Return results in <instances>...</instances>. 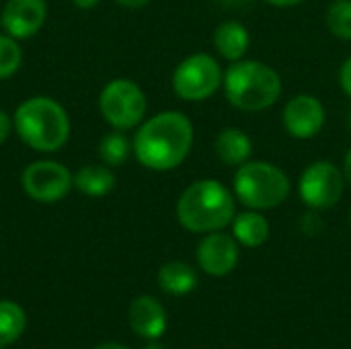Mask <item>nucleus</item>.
Masks as SVG:
<instances>
[{
	"label": "nucleus",
	"mask_w": 351,
	"mask_h": 349,
	"mask_svg": "<svg viewBox=\"0 0 351 349\" xmlns=\"http://www.w3.org/2000/svg\"><path fill=\"white\" fill-rule=\"evenodd\" d=\"M119 6H123V8H142V6H146L150 0H115Z\"/></svg>",
	"instance_id": "26"
},
{
	"label": "nucleus",
	"mask_w": 351,
	"mask_h": 349,
	"mask_svg": "<svg viewBox=\"0 0 351 349\" xmlns=\"http://www.w3.org/2000/svg\"><path fill=\"white\" fill-rule=\"evenodd\" d=\"M343 177H346V181L351 185V148L348 150L346 160H343Z\"/></svg>",
	"instance_id": "28"
},
{
	"label": "nucleus",
	"mask_w": 351,
	"mask_h": 349,
	"mask_svg": "<svg viewBox=\"0 0 351 349\" xmlns=\"http://www.w3.org/2000/svg\"><path fill=\"white\" fill-rule=\"evenodd\" d=\"M27 327L25 311L12 300H0V348L14 344Z\"/></svg>",
	"instance_id": "19"
},
{
	"label": "nucleus",
	"mask_w": 351,
	"mask_h": 349,
	"mask_svg": "<svg viewBox=\"0 0 351 349\" xmlns=\"http://www.w3.org/2000/svg\"><path fill=\"white\" fill-rule=\"evenodd\" d=\"M271 6H278V8H286V6H294V4H300L302 0H263Z\"/></svg>",
	"instance_id": "27"
},
{
	"label": "nucleus",
	"mask_w": 351,
	"mask_h": 349,
	"mask_svg": "<svg viewBox=\"0 0 351 349\" xmlns=\"http://www.w3.org/2000/svg\"><path fill=\"white\" fill-rule=\"evenodd\" d=\"M343 185H346V177L339 171V167H335L329 160H317L311 167H306L304 173L300 175L298 191L302 202L311 210L319 212L339 204L343 195Z\"/></svg>",
	"instance_id": "8"
},
{
	"label": "nucleus",
	"mask_w": 351,
	"mask_h": 349,
	"mask_svg": "<svg viewBox=\"0 0 351 349\" xmlns=\"http://www.w3.org/2000/svg\"><path fill=\"white\" fill-rule=\"evenodd\" d=\"M74 187L88 197H103L115 187V175L109 167L86 165L74 175Z\"/></svg>",
	"instance_id": "18"
},
{
	"label": "nucleus",
	"mask_w": 351,
	"mask_h": 349,
	"mask_svg": "<svg viewBox=\"0 0 351 349\" xmlns=\"http://www.w3.org/2000/svg\"><path fill=\"white\" fill-rule=\"evenodd\" d=\"M232 234L239 245L257 249L269 239V222L257 210L243 212L232 218Z\"/></svg>",
	"instance_id": "16"
},
{
	"label": "nucleus",
	"mask_w": 351,
	"mask_h": 349,
	"mask_svg": "<svg viewBox=\"0 0 351 349\" xmlns=\"http://www.w3.org/2000/svg\"><path fill=\"white\" fill-rule=\"evenodd\" d=\"M300 228H302V232H304V234L315 237V234H319V232L323 230V220L319 218V214L308 212V214H304V216H302V220H300Z\"/></svg>",
	"instance_id": "23"
},
{
	"label": "nucleus",
	"mask_w": 351,
	"mask_h": 349,
	"mask_svg": "<svg viewBox=\"0 0 351 349\" xmlns=\"http://www.w3.org/2000/svg\"><path fill=\"white\" fill-rule=\"evenodd\" d=\"M224 80L218 60L210 53L185 58L173 72V91L183 101H204L212 97Z\"/></svg>",
	"instance_id": "7"
},
{
	"label": "nucleus",
	"mask_w": 351,
	"mask_h": 349,
	"mask_svg": "<svg viewBox=\"0 0 351 349\" xmlns=\"http://www.w3.org/2000/svg\"><path fill=\"white\" fill-rule=\"evenodd\" d=\"M14 130L19 138L37 152L60 150L70 136L66 109L51 97H31L14 111Z\"/></svg>",
	"instance_id": "3"
},
{
	"label": "nucleus",
	"mask_w": 351,
	"mask_h": 349,
	"mask_svg": "<svg viewBox=\"0 0 351 349\" xmlns=\"http://www.w3.org/2000/svg\"><path fill=\"white\" fill-rule=\"evenodd\" d=\"M224 6H239V4H243V2H247V0H220Z\"/></svg>",
	"instance_id": "31"
},
{
	"label": "nucleus",
	"mask_w": 351,
	"mask_h": 349,
	"mask_svg": "<svg viewBox=\"0 0 351 349\" xmlns=\"http://www.w3.org/2000/svg\"><path fill=\"white\" fill-rule=\"evenodd\" d=\"M130 327L144 339H158L167 329V313L152 296H138L128 311Z\"/></svg>",
	"instance_id": "13"
},
{
	"label": "nucleus",
	"mask_w": 351,
	"mask_h": 349,
	"mask_svg": "<svg viewBox=\"0 0 351 349\" xmlns=\"http://www.w3.org/2000/svg\"><path fill=\"white\" fill-rule=\"evenodd\" d=\"M331 35L337 39L351 41V0H335L329 4L325 14Z\"/></svg>",
	"instance_id": "21"
},
{
	"label": "nucleus",
	"mask_w": 351,
	"mask_h": 349,
	"mask_svg": "<svg viewBox=\"0 0 351 349\" xmlns=\"http://www.w3.org/2000/svg\"><path fill=\"white\" fill-rule=\"evenodd\" d=\"M45 16H47L45 0H8L4 4L0 23L6 35L14 39H29L43 27Z\"/></svg>",
	"instance_id": "12"
},
{
	"label": "nucleus",
	"mask_w": 351,
	"mask_h": 349,
	"mask_svg": "<svg viewBox=\"0 0 351 349\" xmlns=\"http://www.w3.org/2000/svg\"><path fill=\"white\" fill-rule=\"evenodd\" d=\"M12 119H10V115L6 113V111H2L0 109V144L10 136V130H12Z\"/></svg>",
	"instance_id": "25"
},
{
	"label": "nucleus",
	"mask_w": 351,
	"mask_h": 349,
	"mask_svg": "<svg viewBox=\"0 0 351 349\" xmlns=\"http://www.w3.org/2000/svg\"><path fill=\"white\" fill-rule=\"evenodd\" d=\"M193 125L181 111H162L140 125L132 150L150 171H173L191 152Z\"/></svg>",
	"instance_id": "1"
},
{
	"label": "nucleus",
	"mask_w": 351,
	"mask_h": 349,
	"mask_svg": "<svg viewBox=\"0 0 351 349\" xmlns=\"http://www.w3.org/2000/svg\"><path fill=\"white\" fill-rule=\"evenodd\" d=\"M23 53L14 37L0 35V80L10 78L21 66Z\"/></svg>",
	"instance_id": "22"
},
{
	"label": "nucleus",
	"mask_w": 351,
	"mask_h": 349,
	"mask_svg": "<svg viewBox=\"0 0 351 349\" xmlns=\"http://www.w3.org/2000/svg\"><path fill=\"white\" fill-rule=\"evenodd\" d=\"M95 349H128L125 346H119V344H101V346H97Z\"/></svg>",
	"instance_id": "30"
},
{
	"label": "nucleus",
	"mask_w": 351,
	"mask_h": 349,
	"mask_svg": "<svg viewBox=\"0 0 351 349\" xmlns=\"http://www.w3.org/2000/svg\"><path fill=\"white\" fill-rule=\"evenodd\" d=\"M21 183L31 200L39 204H53L68 195L74 187V177L56 160H37L23 171Z\"/></svg>",
	"instance_id": "9"
},
{
	"label": "nucleus",
	"mask_w": 351,
	"mask_h": 349,
	"mask_svg": "<svg viewBox=\"0 0 351 349\" xmlns=\"http://www.w3.org/2000/svg\"><path fill=\"white\" fill-rule=\"evenodd\" d=\"M158 286L171 296H187L197 286V274L185 261H171L158 269Z\"/></svg>",
	"instance_id": "17"
},
{
	"label": "nucleus",
	"mask_w": 351,
	"mask_h": 349,
	"mask_svg": "<svg viewBox=\"0 0 351 349\" xmlns=\"http://www.w3.org/2000/svg\"><path fill=\"white\" fill-rule=\"evenodd\" d=\"M214 150L216 156L228 165V167H241L249 160L251 152H253V144L251 138L237 128H226L218 134L216 142H214Z\"/></svg>",
	"instance_id": "15"
},
{
	"label": "nucleus",
	"mask_w": 351,
	"mask_h": 349,
	"mask_svg": "<svg viewBox=\"0 0 351 349\" xmlns=\"http://www.w3.org/2000/svg\"><path fill=\"white\" fill-rule=\"evenodd\" d=\"M146 95L142 88L128 78H115L105 84L99 97V109L105 121L123 132L142 123L146 115Z\"/></svg>",
	"instance_id": "6"
},
{
	"label": "nucleus",
	"mask_w": 351,
	"mask_h": 349,
	"mask_svg": "<svg viewBox=\"0 0 351 349\" xmlns=\"http://www.w3.org/2000/svg\"><path fill=\"white\" fill-rule=\"evenodd\" d=\"M99 154H101V158H103V163L107 167H119L130 156V142L119 130H115V132L101 138Z\"/></svg>",
	"instance_id": "20"
},
{
	"label": "nucleus",
	"mask_w": 351,
	"mask_h": 349,
	"mask_svg": "<svg viewBox=\"0 0 351 349\" xmlns=\"http://www.w3.org/2000/svg\"><path fill=\"white\" fill-rule=\"evenodd\" d=\"M0 349H2V348H0Z\"/></svg>",
	"instance_id": "35"
},
{
	"label": "nucleus",
	"mask_w": 351,
	"mask_h": 349,
	"mask_svg": "<svg viewBox=\"0 0 351 349\" xmlns=\"http://www.w3.org/2000/svg\"><path fill=\"white\" fill-rule=\"evenodd\" d=\"M249 45H251L249 31L239 21H226L218 25L214 31V47L228 62L243 60L245 53L249 51Z\"/></svg>",
	"instance_id": "14"
},
{
	"label": "nucleus",
	"mask_w": 351,
	"mask_h": 349,
	"mask_svg": "<svg viewBox=\"0 0 351 349\" xmlns=\"http://www.w3.org/2000/svg\"><path fill=\"white\" fill-rule=\"evenodd\" d=\"M224 95L232 107L241 111H263L282 95L280 74L257 60H239L224 74Z\"/></svg>",
	"instance_id": "4"
},
{
	"label": "nucleus",
	"mask_w": 351,
	"mask_h": 349,
	"mask_svg": "<svg viewBox=\"0 0 351 349\" xmlns=\"http://www.w3.org/2000/svg\"><path fill=\"white\" fill-rule=\"evenodd\" d=\"M234 216V197L216 179L191 183L177 202V220L189 232L222 230Z\"/></svg>",
	"instance_id": "2"
},
{
	"label": "nucleus",
	"mask_w": 351,
	"mask_h": 349,
	"mask_svg": "<svg viewBox=\"0 0 351 349\" xmlns=\"http://www.w3.org/2000/svg\"><path fill=\"white\" fill-rule=\"evenodd\" d=\"M350 222H351V214H350Z\"/></svg>",
	"instance_id": "34"
},
{
	"label": "nucleus",
	"mask_w": 351,
	"mask_h": 349,
	"mask_svg": "<svg viewBox=\"0 0 351 349\" xmlns=\"http://www.w3.org/2000/svg\"><path fill=\"white\" fill-rule=\"evenodd\" d=\"M284 125L292 138L311 140L325 125V107L313 95H296L284 107Z\"/></svg>",
	"instance_id": "10"
},
{
	"label": "nucleus",
	"mask_w": 351,
	"mask_h": 349,
	"mask_svg": "<svg viewBox=\"0 0 351 349\" xmlns=\"http://www.w3.org/2000/svg\"><path fill=\"white\" fill-rule=\"evenodd\" d=\"M234 193L251 210H271L286 202L290 193V179L271 163L247 160L234 175Z\"/></svg>",
	"instance_id": "5"
},
{
	"label": "nucleus",
	"mask_w": 351,
	"mask_h": 349,
	"mask_svg": "<svg viewBox=\"0 0 351 349\" xmlns=\"http://www.w3.org/2000/svg\"><path fill=\"white\" fill-rule=\"evenodd\" d=\"M197 263L212 278L228 276L239 263L237 239L220 230L208 232V237L197 245Z\"/></svg>",
	"instance_id": "11"
},
{
	"label": "nucleus",
	"mask_w": 351,
	"mask_h": 349,
	"mask_svg": "<svg viewBox=\"0 0 351 349\" xmlns=\"http://www.w3.org/2000/svg\"><path fill=\"white\" fill-rule=\"evenodd\" d=\"M144 349H167V348H162V346H158V344H150L148 348H144Z\"/></svg>",
	"instance_id": "32"
},
{
	"label": "nucleus",
	"mask_w": 351,
	"mask_h": 349,
	"mask_svg": "<svg viewBox=\"0 0 351 349\" xmlns=\"http://www.w3.org/2000/svg\"><path fill=\"white\" fill-rule=\"evenodd\" d=\"M72 4L76 6V8H93V6H97L99 4V0H72Z\"/></svg>",
	"instance_id": "29"
},
{
	"label": "nucleus",
	"mask_w": 351,
	"mask_h": 349,
	"mask_svg": "<svg viewBox=\"0 0 351 349\" xmlns=\"http://www.w3.org/2000/svg\"><path fill=\"white\" fill-rule=\"evenodd\" d=\"M339 82H341L343 93L351 99V56L343 62V66L339 70Z\"/></svg>",
	"instance_id": "24"
},
{
	"label": "nucleus",
	"mask_w": 351,
	"mask_h": 349,
	"mask_svg": "<svg viewBox=\"0 0 351 349\" xmlns=\"http://www.w3.org/2000/svg\"><path fill=\"white\" fill-rule=\"evenodd\" d=\"M350 128H351V113H350Z\"/></svg>",
	"instance_id": "33"
}]
</instances>
